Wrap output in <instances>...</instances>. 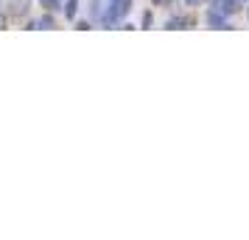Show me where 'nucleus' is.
Masks as SVG:
<instances>
[{"label": "nucleus", "mask_w": 249, "mask_h": 240, "mask_svg": "<svg viewBox=\"0 0 249 240\" xmlns=\"http://www.w3.org/2000/svg\"><path fill=\"white\" fill-rule=\"evenodd\" d=\"M129 6H132V0H109V9L104 14V23H118V20H124L126 14H129Z\"/></svg>", "instance_id": "nucleus-1"}, {"label": "nucleus", "mask_w": 249, "mask_h": 240, "mask_svg": "<svg viewBox=\"0 0 249 240\" xmlns=\"http://www.w3.org/2000/svg\"><path fill=\"white\" fill-rule=\"evenodd\" d=\"M207 23L215 25V28H230V23H227L224 12H218V9H213V12L207 14Z\"/></svg>", "instance_id": "nucleus-2"}, {"label": "nucleus", "mask_w": 249, "mask_h": 240, "mask_svg": "<svg viewBox=\"0 0 249 240\" xmlns=\"http://www.w3.org/2000/svg\"><path fill=\"white\" fill-rule=\"evenodd\" d=\"M76 9H79V0H68V6H65V17H68V20H76Z\"/></svg>", "instance_id": "nucleus-3"}, {"label": "nucleus", "mask_w": 249, "mask_h": 240, "mask_svg": "<svg viewBox=\"0 0 249 240\" xmlns=\"http://www.w3.org/2000/svg\"><path fill=\"white\" fill-rule=\"evenodd\" d=\"M39 3L45 6L48 12H56V9H59V0H39Z\"/></svg>", "instance_id": "nucleus-4"}, {"label": "nucleus", "mask_w": 249, "mask_h": 240, "mask_svg": "<svg viewBox=\"0 0 249 240\" xmlns=\"http://www.w3.org/2000/svg\"><path fill=\"white\" fill-rule=\"evenodd\" d=\"M185 3H188V6H202L204 0H185Z\"/></svg>", "instance_id": "nucleus-5"}, {"label": "nucleus", "mask_w": 249, "mask_h": 240, "mask_svg": "<svg viewBox=\"0 0 249 240\" xmlns=\"http://www.w3.org/2000/svg\"><path fill=\"white\" fill-rule=\"evenodd\" d=\"M247 17H249V12H247Z\"/></svg>", "instance_id": "nucleus-6"}]
</instances>
